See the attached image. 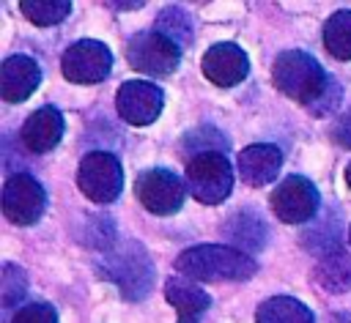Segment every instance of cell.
Returning <instances> with one entry per match:
<instances>
[{"label": "cell", "instance_id": "obj_1", "mask_svg": "<svg viewBox=\"0 0 351 323\" xmlns=\"http://www.w3.org/2000/svg\"><path fill=\"white\" fill-rule=\"evenodd\" d=\"M96 268L104 279L118 285L123 298H132V301L145 298L151 285H154V260L148 257V252L137 241L110 244L101 252Z\"/></svg>", "mask_w": 351, "mask_h": 323}, {"label": "cell", "instance_id": "obj_2", "mask_svg": "<svg viewBox=\"0 0 351 323\" xmlns=\"http://www.w3.org/2000/svg\"><path fill=\"white\" fill-rule=\"evenodd\" d=\"M176 268L186 279H203V282H219V279H250L258 268V263L230 246H217V244H200L189 246L178 255Z\"/></svg>", "mask_w": 351, "mask_h": 323}, {"label": "cell", "instance_id": "obj_3", "mask_svg": "<svg viewBox=\"0 0 351 323\" xmlns=\"http://www.w3.org/2000/svg\"><path fill=\"white\" fill-rule=\"evenodd\" d=\"M271 79H274V88L277 90H282L285 96H291L296 101H304L307 107H313L315 101H321V96L332 88V79L326 77V71L321 68V63L313 55L299 52V49L282 52L274 60Z\"/></svg>", "mask_w": 351, "mask_h": 323}, {"label": "cell", "instance_id": "obj_4", "mask_svg": "<svg viewBox=\"0 0 351 323\" xmlns=\"http://www.w3.org/2000/svg\"><path fill=\"white\" fill-rule=\"evenodd\" d=\"M126 57L134 71L151 74V77H167L178 68L181 60V47L173 44L167 36L156 30H143L129 38L126 44Z\"/></svg>", "mask_w": 351, "mask_h": 323}, {"label": "cell", "instance_id": "obj_5", "mask_svg": "<svg viewBox=\"0 0 351 323\" xmlns=\"http://www.w3.org/2000/svg\"><path fill=\"white\" fill-rule=\"evenodd\" d=\"M186 183L197 203L217 205L233 189V170L222 153H200L186 167Z\"/></svg>", "mask_w": 351, "mask_h": 323}, {"label": "cell", "instance_id": "obj_6", "mask_svg": "<svg viewBox=\"0 0 351 323\" xmlns=\"http://www.w3.org/2000/svg\"><path fill=\"white\" fill-rule=\"evenodd\" d=\"M80 192L93 203H112L123 189V170L107 151H93L80 162L77 170Z\"/></svg>", "mask_w": 351, "mask_h": 323}, {"label": "cell", "instance_id": "obj_7", "mask_svg": "<svg viewBox=\"0 0 351 323\" xmlns=\"http://www.w3.org/2000/svg\"><path fill=\"white\" fill-rule=\"evenodd\" d=\"M60 68H63L66 79L80 82V85H93V82H101L110 74L112 52L96 38H82V41L71 44L63 52Z\"/></svg>", "mask_w": 351, "mask_h": 323}, {"label": "cell", "instance_id": "obj_8", "mask_svg": "<svg viewBox=\"0 0 351 323\" xmlns=\"http://www.w3.org/2000/svg\"><path fill=\"white\" fill-rule=\"evenodd\" d=\"M47 208L44 186L25 172H16L3 186V214L16 224H33Z\"/></svg>", "mask_w": 351, "mask_h": 323}, {"label": "cell", "instance_id": "obj_9", "mask_svg": "<svg viewBox=\"0 0 351 323\" xmlns=\"http://www.w3.org/2000/svg\"><path fill=\"white\" fill-rule=\"evenodd\" d=\"M137 200L151 211V214H176L184 203V183L176 172L154 167L145 170L137 178Z\"/></svg>", "mask_w": 351, "mask_h": 323}, {"label": "cell", "instance_id": "obj_10", "mask_svg": "<svg viewBox=\"0 0 351 323\" xmlns=\"http://www.w3.org/2000/svg\"><path fill=\"white\" fill-rule=\"evenodd\" d=\"M162 104H165L162 90L154 82H145V79L123 82L118 88V99H115L118 115L126 123H132V126H148V123H154L159 118V112H162Z\"/></svg>", "mask_w": 351, "mask_h": 323}, {"label": "cell", "instance_id": "obj_11", "mask_svg": "<svg viewBox=\"0 0 351 323\" xmlns=\"http://www.w3.org/2000/svg\"><path fill=\"white\" fill-rule=\"evenodd\" d=\"M271 208L274 214L288 222V224H302L307 222L315 208H318V189L302 178V175H288L274 192H271Z\"/></svg>", "mask_w": 351, "mask_h": 323}, {"label": "cell", "instance_id": "obj_12", "mask_svg": "<svg viewBox=\"0 0 351 323\" xmlns=\"http://www.w3.org/2000/svg\"><path fill=\"white\" fill-rule=\"evenodd\" d=\"M250 71V60L247 52L230 41L225 44H214L208 47V52L203 55V74L219 85V88H233L239 85Z\"/></svg>", "mask_w": 351, "mask_h": 323}, {"label": "cell", "instance_id": "obj_13", "mask_svg": "<svg viewBox=\"0 0 351 323\" xmlns=\"http://www.w3.org/2000/svg\"><path fill=\"white\" fill-rule=\"evenodd\" d=\"M41 82V68L27 55H11L0 66V96L5 101H25Z\"/></svg>", "mask_w": 351, "mask_h": 323}, {"label": "cell", "instance_id": "obj_14", "mask_svg": "<svg viewBox=\"0 0 351 323\" xmlns=\"http://www.w3.org/2000/svg\"><path fill=\"white\" fill-rule=\"evenodd\" d=\"M63 126V115L55 107H38L22 126V142L33 153H47L60 142Z\"/></svg>", "mask_w": 351, "mask_h": 323}, {"label": "cell", "instance_id": "obj_15", "mask_svg": "<svg viewBox=\"0 0 351 323\" xmlns=\"http://www.w3.org/2000/svg\"><path fill=\"white\" fill-rule=\"evenodd\" d=\"M280 164H282V153H280V148H274L269 142L250 145L239 153V175L250 186H263V183L274 181L280 172Z\"/></svg>", "mask_w": 351, "mask_h": 323}, {"label": "cell", "instance_id": "obj_16", "mask_svg": "<svg viewBox=\"0 0 351 323\" xmlns=\"http://www.w3.org/2000/svg\"><path fill=\"white\" fill-rule=\"evenodd\" d=\"M165 298L176 307V312H178V323H197L200 320V315L208 309V304H211V298H208V293L203 290V287H197L192 279H186V276H173V279H167V285H165Z\"/></svg>", "mask_w": 351, "mask_h": 323}, {"label": "cell", "instance_id": "obj_17", "mask_svg": "<svg viewBox=\"0 0 351 323\" xmlns=\"http://www.w3.org/2000/svg\"><path fill=\"white\" fill-rule=\"evenodd\" d=\"M315 282L329 293L351 290V252L340 249V252L321 257V263L315 268Z\"/></svg>", "mask_w": 351, "mask_h": 323}, {"label": "cell", "instance_id": "obj_18", "mask_svg": "<svg viewBox=\"0 0 351 323\" xmlns=\"http://www.w3.org/2000/svg\"><path fill=\"white\" fill-rule=\"evenodd\" d=\"M258 323H315L313 312L291 298V296H274V298H266L261 307H258Z\"/></svg>", "mask_w": 351, "mask_h": 323}, {"label": "cell", "instance_id": "obj_19", "mask_svg": "<svg viewBox=\"0 0 351 323\" xmlns=\"http://www.w3.org/2000/svg\"><path fill=\"white\" fill-rule=\"evenodd\" d=\"M225 233L239 249H258L266 241V224L252 214H236L228 222Z\"/></svg>", "mask_w": 351, "mask_h": 323}, {"label": "cell", "instance_id": "obj_20", "mask_svg": "<svg viewBox=\"0 0 351 323\" xmlns=\"http://www.w3.org/2000/svg\"><path fill=\"white\" fill-rule=\"evenodd\" d=\"M324 44L337 60H351V11H337L324 27Z\"/></svg>", "mask_w": 351, "mask_h": 323}, {"label": "cell", "instance_id": "obj_21", "mask_svg": "<svg viewBox=\"0 0 351 323\" xmlns=\"http://www.w3.org/2000/svg\"><path fill=\"white\" fill-rule=\"evenodd\" d=\"M19 8H22V14L33 25H41L44 27V25L63 22L69 16V11H71V3H66V0H22Z\"/></svg>", "mask_w": 351, "mask_h": 323}, {"label": "cell", "instance_id": "obj_22", "mask_svg": "<svg viewBox=\"0 0 351 323\" xmlns=\"http://www.w3.org/2000/svg\"><path fill=\"white\" fill-rule=\"evenodd\" d=\"M156 33H162V36H167L173 44H186L189 38H192V25H189V19H186V14L178 8V5H167L162 14H159V19H156Z\"/></svg>", "mask_w": 351, "mask_h": 323}, {"label": "cell", "instance_id": "obj_23", "mask_svg": "<svg viewBox=\"0 0 351 323\" xmlns=\"http://www.w3.org/2000/svg\"><path fill=\"white\" fill-rule=\"evenodd\" d=\"M25 290H27L25 271L14 263H5L3 274H0V301H3V307H16L25 298Z\"/></svg>", "mask_w": 351, "mask_h": 323}, {"label": "cell", "instance_id": "obj_24", "mask_svg": "<svg viewBox=\"0 0 351 323\" xmlns=\"http://www.w3.org/2000/svg\"><path fill=\"white\" fill-rule=\"evenodd\" d=\"M11 323H58V315L52 304H27L11 318Z\"/></svg>", "mask_w": 351, "mask_h": 323}, {"label": "cell", "instance_id": "obj_25", "mask_svg": "<svg viewBox=\"0 0 351 323\" xmlns=\"http://www.w3.org/2000/svg\"><path fill=\"white\" fill-rule=\"evenodd\" d=\"M332 134H335V140H337L340 145L351 148V109H346V112H343V115L335 120Z\"/></svg>", "mask_w": 351, "mask_h": 323}, {"label": "cell", "instance_id": "obj_26", "mask_svg": "<svg viewBox=\"0 0 351 323\" xmlns=\"http://www.w3.org/2000/svg\"><path fill=\"white\" fill-rule=\"evenodd\" d=\"M346 181H348V186H351V164L346 167Z\"/></svg>", "mask_w": 351, "mask_h": 323}, {"label": "cell", "instance_id": "obj_27", "mask_svg": "<svg viewBox=\"0 0 351 323\" xmlns=\"http://www.w3.org/2000/svg\"><path fill=\"white\" fill-rule=\"evenodd\" d=\"M348 241H351V227H348Z\"/></svg>", "mask_w": 351, "mask_h": 323}]
</instances>
